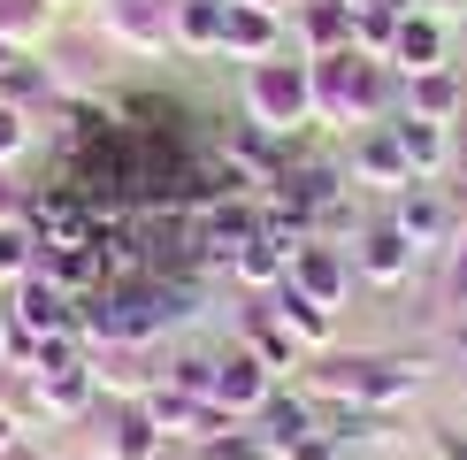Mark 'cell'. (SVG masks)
I'll list each match as a JSON object with an SVG mask.
<instances>
[{
    "mask_svg": "<svg viewBox=\"0 0 467 460\" xmlns=\"http://www.w3.org/2000/svg\"><path fill=\"white\" fill-rule=\"evenodd\" d=\"M437 376L430 353H315L299 376V392L315 399V407H368V414H399L406 399L421 392V383Z\"/></svg>",
    "mask_w": 467,
    "mask_h": 460,
    "instance_id": "6da1fadb",
    "label": "cell"
},
{
    "mask_svg": "<svg viewBox=\"0 0 467 460\" xmlns=\"http://www.w3.org/2000/svg\"><path fill=\"white\" fill-rule=\"evenodd\" d=\"M391 115H399L391 62H368L360 47L322 54V62H315V131H322L329 146L353 139V131H368V123H391Z\"/></svg>",
    "mask_w": 467,
    "mask_h": 460,
    "instance_id": "7a4b0ae2",
    "label": "cell"
},
{
    "mask_svg": "<svg viewBox=\"0 0 467 460\" xmlns=\"http://www.w3.org/2000/svg\"><path fill=\"white\" fill-rule=\"evenodd\" d=\"M238 115L261 123V131H276V139L315 131V62L299 47L268 54V62H245L238 69Z\"/></svg>",
    "mask_w": 467,
    "mask_h": 460,
    "instance_id": "3957f363",
    "label": "cell"
},
{
    "mask_svg": "<svg viewBox=\"0 0 467 460\" xmlns=\"http://www.w3.org/2000/svg\"><path fill=\"white\" fill-rule=\"evenodd\" d=\"M92 31L130 62H161V54H177V0H100Z\"/></svg>",
    "mask_w": 467,
    "mask_h": 460,
    "instance_id": "277c9868",
    "label": "cell"
},
{
    "mask_svg": "<svg viewBox=\"0 0 467 460\" xmlns=\"http://www.w3.org/2000/svg\"><path fill=\"white\" fill-rule=\"evenodd\" d=\"M383 215H391V223H399V238L421 254V268H437V261H444V246L460 238V200H452L444 184H421V177L406 184L399 200H383Z\"/></svg>",
    "mask_w": 467,
    "mask_h": 460,
    "instance_id": "5b68a950",
    "label": "cell"
},
{
    "mask_svg": "<svg viewBox=\"0 0 467 460\" xmlns=\"http://www.w3.org/2000/svg\"><path fill=\"white\" fill-rule=\"evenodd\" d=\"M345 246H353V277L368 284V292H406V284L421 277V254L399 238V223H391V215H368Z\"/></svg>",
    "mask_w": 467,
    "mask_h": 460,
    "instance_id": "8992f818",
    "label": "cell"
},
{
    "mask_svg": "<svg viewBox=\"0 0 467 460\" xmlns=\"http://www.w3.org/2000/svg\"><path fill=\"white\" fill-rule=\"evenodd\" d=\"M337 162H345V184L376 192V200H399V192L414 184V169H406L391 123H368V131H353V139H337Z\"/></svg>",
    "mask_w": 467,
    "mask_h": 460,
    "instance_id": "52a82bcc",
    "label": "cell"
},
{
    "mask_svg": "<svg viewBox=\"0 0 467 460\" xmlns=\"http://www.w3.org/2000/svg\"><path fill=\"white\" fill-rule=\"evenodd\" d=\"M146 422L169 437V445H207V437H223V430H238V414H223L215 399H200V392H177V383H153V392L139 399Z\"/></svg>",
    "mask_w": 467,
    "mask_h": 460,
    "instance_id": "ba28073f",
    "label": "cell"
},
{
    "mask_svg": "<svg viewBox=\"0 0 467 460\" xmlns=\"http://www.w3.org/2000/svg\"><path fill=\"white\" fill-rule=\"evenodd\" d=\"M353 246L345 238H299L291 246V292H306V299H322V307H337L345 315V299H353Z\"/></svg>",
    "mask_w": 467,
    "mask_h": 460,
    "instance_id": "9c48e42d",
    "label": "cell"
},
{
    "mask_svg": "<svg viewBox=\"0 0 467 460\" xmlns=\"http://www.w3.org/2000/svg\"><path fill=\"white\" fill-rule=\"evenodd\" d=\"M215 153L238 169V184H245V192H261V200H268V192H276V177H284L291 139H276V131H261V123H245V115H238V123H223Z\"/></svg>",
    "mask_w": 467,
    "mask_h": 460,
    "instance_id": "30bf717a",
    "label": "cell"
},
{
    "mask_svg": "<svg viewBox=\"0 0 467 460\" xmlns=\"http://www.w3.org/2000/svg\"><path fill=\"white\" fill-rule=\"evenodd\" d=\"M238 345H245V353H261V369L276 376V383H291V376L306 369V345L284 330L276 299H245V307H238Z\"/></svg>",
    "mask_w": 467,
    "mask_h": 460,
    "instance_id": "8fae6325",
    "label": "cell"
},
{
    "mask_svg": "<svg viewBox=\"0 0 467 460\" xmlns=\"http://www.w3.org/2000/svg\"><path fill=\"white\" fill-rule=\"evenodd\" d=\"M268 392H276V376L261 369V353H245V345L230 338L223 353H215V383H207V399H215L223 414H238V422H253V414L268 407Z\"/></svg>",
    "mask_w": 467,
    "mask_h": 460,
    "instance_id": "7c38bea8",
    "label": "cell"
},
{
    "mask_svg": "<svg viewBox=\"0 0 467 460\" xmlns=\"http://www.w3.org/2000/svg\"><path fill=\"white\" fill-rule=\"evenodd\" d=\"M391 139L406 153V169H414L421 184H444L460 169V123H421V115H391Z\"/></svg>",
    "mask_w": 467,
    "mask_h": 460,
    "instance_id": "4fadbf2b",
    "label": "cell"
},
{
    "mask_svg": "<svg viewBox=\"0 0 467 460\" xmlns=\"http://www.w3.org/2000/svg\"><path fill=\"white\" fill-rule=\"evenodd\" d=\"M24 223L38 230V246H77V238H92V200L77 184H47V192H31L24 200Z\"/></svg>",
    "mask_w": 467,
    "mask_h": 460,
    "instance_id": "5bb4252c",
    "label": "cell"
},
{
    "mask_svg": "<svg viewBox=\"0 0 467 460\" xmlns=\"http://www.w3.org/2000/svg\"><path fill=\"white\" fill-rule=\"evenodd\" d=\"M399 115H421V123H467V69L444 62V69L399 77Z\"/></svg>",
    "mask_w": 467,
    "mask_h": 460,
    "instance_id": "9a60e30c",
    "label": "cell"
},
{
    "mask_svg": "<svg viewBox=\"0 0 467 460\" xmlns=\"http://www.w3.org/2000/svg\"><path fill=\"white\" fill-rule=\"evenodd\" d=\"M92 422H100V437H92V445H100L108 460H161V453H169V437L146 422L139 399H108Z\"/></svg>",
    "mask_w": 467,
    "mask_h": 460,
    "instance_id": "2e32d148",
    "label": "cell"
},
{
    "mask_svg": "<svg viewBox=\"0 0 467 460\" xmlns=\"http://www.w3.org/2000/svg\"><path fill=\"white\" fill-rule=\"evenodd\" d=\"M291 47V24L276 8H253V0H230V24H223V62H268V54Z\"/></svg>",
    "mask_w": 467,
    "mask_h": 460,
    "instance_id": "e0dca14e",
    "label": "cell"
},
{
    "mask_svg": "<svg viewBox=\"0 0 467 460\" xmlns=\"http://www.w3.org/2000/svg\"><path fill=\"white\" fill-rule=\"evenodd\" d=\"M444 62H452V24L406 8L399 16V38H391V77H421V69H444Z\"/></svg>",
    "mask_w": 467,
    "mask_h": 460,
    "instance_id": "ac0fdd59",
    "label": "cell"
},
{
    "mask_svg": "<svg viewBox=\"0 0 467 460\" xmlns=\"http://www.w3.org/2000/svg\"><path fill=\"white\" fill-rule=\"evenodd\" d=\"M8 315L31 322L38 338H77V299L62 292V284H47L38 268H31L24 284H8Z\"/></svg>",
    "mask_w": 467,
    "mask_h": 460,
    "instance_id": "d6986e66",
    "label": "cell"
},
{
    "mask_svg": "<svg viewBox=\"0 0 467 460\" xmlns=\"http://www.w3.org/2000/svg\"><path fill=\"white\" fill-rule=\"evenodd\" d=\"M284 24H291V47H299L306 62H322V54H345V47H353V8H345V0H299Z\"/></svg>",
    "mask_w": 467,
    "mask_h": 460,
    "instance_id": "ffe728a7",
    "label": "cell"
},
{
    "mask_svg": "<svg viewBox=\"0 0 467 460\" xmlns=\"http://www.w3.org/2000/svg\"><path fill=\"white\" fill-rule=\"evenodd\" d=\"M284 284H291V254L276 238H253V246L230 254V292H238V299H276Z\"/></svg>",
    "mask_w": 467,
    "mask_h": 460,
    "instance_id": "44dd1931",
    "label": "cell"
},
{
    "mask_svg": "<svg viewBox=\"0 0 467 460\" xmlns=\"http://www.w3.org/2000/svg\"><path fill=\"white\" fill-rule=\"evenodd\" d=\"M315 422H322V407H315V399H306L299 383H276V392H268V407L253 414L245 430L261 437L268 453H276V445H291V437H306V430H315Z\"/></svg>",
    "mask_w": 467,
    "mask_h": 460,
    "instance_id": "7402d4cb",
    "label": "cell"
},
{
    "mask_svg": "<svg viewBox=\"0 0 467 460\" xmlns=\"http://www.w3.org/2000/svg\"><path fill=\"white\" fill-rule=\"evenodd\" d=\"M276 315H284V330L306 345V361H315V353H337V345H345V338H337V307H322V299L291 292V284L276 292Z\"/></svg>",
    "mask_w": 467,
    "mask_h": 460,
    "instance_id": "603a6c76",
    "label": "cell"
},
{
    "mask_svg": "<svg viewBox=\"0 0 467 460\" xmlns=\"http://www.w3.org/2000/svg\"><path fill=\"white\" fill-rule=\"evenodd\" d=\"M92 376H100V399H146L153 383H161V353L115 345V353H92Z\"/></svg>",
    "mask_w": 467,
    "mask_h": 460,
    "instance_id": "cb8c5ba5",
    "label": "cell"
},
{
    "mask_svg": "<svg viewBox=\"0 0 467 460\" xmlns=\"http://www.w3.org/2000/svg\"><path fill=\"white\" fill-rule=\"evenodd\" d=\"M223 24H230V0H177V54L223 62Z\"/></svg>",
    "mask_w": 467,
    "mask_h": 460,
    "instance_id": "d4e9b609",
    "label": "cell"
},
{
    "mask_svg": "<svg viewBox=\"0 0 467 460\" xmlns=\"http://www.w3.org/2000/svg\"><path fill=\"white\" fill-rule=\"evenodd\" d=\"M38 277L47 284H62L69 299H92L100 292V254H92V238H77V246H47V254H38Z\"/></svg>",
    "mask_w": 467,
    "mask_h": 460,
    "instance_id": "484cf974",
    "label": "cell"
},
{
    "mask_svg": "<svg viewBox=\"0 0 467 460\" xmlns=\"http://www.w3.org/2000/svg\"><path fill=\"white\" fill-rule=\"evenodd\" d=\"M54 31H62V0H0V38H8V47L38 54Z\"/></svg>",
    "mask_w": 467,
    "mask_h": 460,
    "instance_id": "4316f807",
    "label": "cell"
},
{
    "mask_svg": "<svg viewBox=\"0 0 467 460\" xmlns=\"http://www.w3.org/2000/svg\"><path fill=\"white\" fill-rule=\"evenodd\" d=\"M38 254H47V246H38V230H31L24 215H16V223H0V292L31 277V268H38Z\"/></svg>",
    "mask_w": 467,
    "mask_h": 460,
    "instance_id": "83f0119b",
    "label": "cell"
},
{
    "mask_svg": "<svg viewBox=\"0 0 467 460\" xmlns=\"http://www.w3.org/2000/svg\"><path fill=\"white\" fill-rule=\"evenodd\" d=\"M437 277V307L430 315H467V223H460V238L444 246V261L430 268Z\"/></svg>",
    "mask_w": 467,
    "mask_h": 460,
    "instance_id": "f1b7e54d",
    "label": "cell"
},
{
    "mask_svg": "<svg viewBox=\"0 0 467 460\" xmlns=\"http://www.w3.org/2000/svg\"><path fill=\"white\" fill-rule=\"evenodd\" d=\"M161 383L207 399V383H215V353H200V345H177V353H169V345H161Z\"/></svg>",
    "mask_w": 467,
    "mask_h": 460,
    "instance_id": "f546056e",
    "label": "cell"
},
{
    "mask_svg": "<svg viewBox=\"0 0 467 460\" xmlns=\"http://www.w3.org/2000/svg\"><path fill=\"white\" fill-rule=\"evenodd\" d=\"M399 16L406 8H353V47L368 62H391V38H399Z\"/></svg>",
    "mask_w": 467,
    "mask_h": 460,
    "instance_id": "4dcf8cb0",
    "label": "cell"
},
{
    "mask_svg": "<svg viewBox=\"0 0 467 460\" xmlns=\"http://www.w3.org/2000/svg\"><path fill=\"white\" fill-rule=\"evenodd\" d=\"M38 146V115H24L16 100H0V169H16Z\"/></svg>",
    "mask_w": 467,
    "mask_h": 460,
    "instance_id": "1f68e13d",
    "label": "cell"
},
{
    "mask_svg": "<svg viewBox=\"0 0 467 460\" xmlns=\"http://www.w3.org/2000/svg\"><path fill=\"white\" fill-rule=\"evenodd\" d=\"M184 460H268V445L238 422V430H223V437H207V445H192Z\"/></svg>",
    "mask_w": 467,
    "mask_h": 460,
    "instance_id": "d6a6232c",
    "label": "cell"
},
{
    "mask_svg": "<svg viewBox=\"0 0 467 460\" xmlns=\"http://www.w3.org/2000/svg\"><path fill=\"white\" fill-rule=\"evenodd\" d=\"M24 200H31V192L16 184V169H0V223H16V215H24Z\"/></svg>",
    "mask_w": 467,
    "mask_h": 460,
    "instance_id": "836d02e7",
    "label": "cell"
},
{
    "mask_svg": "<svg viewBox=\"0 0 467 460\" xmlns=\"http://www.w3.org/2000/svg\"><path fill=\"white\" fill-rule=\"evenodd\" d=\"M430 460H467V430H430Z\"/></svg>",
    "mask_w": 467,
    "mask_h": 460,
    "instance_id": "e575fe53",
    "label": "cell"
},
{
    "mask_svg": "<svg viewBox=\"0 0 467 460\" xmlns=\"http://www.w3.org/2000/svg\"><path fill=\"white\" fill-rule=\"evenodd\" d=\"M24 437H31V430H24V414H16L8 399H0V453H8V445H24Z\"/></svg>",
    "mask_w": 467,
    "mask_h": 460,
    "instance_id": "d590c367",
    "label": "cell"
},
{
    "mask_svg": "<svg viewBox=\"0 0 467 460\" xmlns=\"http://www.w3.org/2000/svg\"><path fill=\"white\" fill-rule=\"evenodd\" d=\"M16 62H24V47H8V38H0V77H8Z\"/></svg>",
    "mask_w": 467,
    "mask_h": 460,
    "instance_id": "8d00e7d4",
    "label": "cell"
},
{
    "mask_svg": "<svg viewBox=\"0 0 467 460\" xmlns=\"http://www.w3.org/2000/svg\"><path fill=\"white\" fill-rule=\"evenodd\" d=\"M62 460H108V453H100V445H77V453H62Z\"/></svg>",
    "mask_w": 467,
    "mask_h": 460,
    "instance_id": "74e56055",
    "label": "cell"
},
{
    "mask_svg": "<svg viewBox=\"0 0 467 460\" xmlns=\"http://www.w3.org/2000/svg\"><path fill=\"white\" fill-rule=\"evenodd\" d=\"M253 8H276V16H291V8H299V0H253Z\"/></svg>",
    "mask_w": 467,
    "mask_h": 460,
    "instance_id": "f35d334b",
    "label": "cell"
},
{
    "mask_svg": "<svg viewBox=\"0 0 467 460\" xmlns=\"http://www.w3.org/2000/svg\"><path fill=\"white\" fill-rule=\"evenodd\" d=\"M460 223H467V192H460Z\"/></svg>",
    "mask_w": 467,
    "mask_h": 460,
    "instance_id": "ab89813d",
    "label": "cell"
},
{
    "mask_svg": "<svg viewBox=\"0 0 467 460\" xmlns=\"http://www.w3.org/2000/svg\"><path fill=\"white\" fill-rule=\"evenodd\" d=\"M460 430H467V422H460Z\"/></svg>",
    "mask_w": 467,
    "mask_h": 460,
    "instance_id": "60d3db41",
    "label": "cell"
},
{
    "mask_svg": "<svg viewBox=\"0 0 467 460\" xmlns=\"http://www.w3.org/2000/svg\"><path fill=\"white\" fill-rule=\"evenodd\" d=\"M460 69H467V62H460Z\"/></svg>",
    "mask_w": 467,
    "mask_h": 460,
    "instance_id": "b9f144b4",
    "label": "cell"
}]
</instances>
